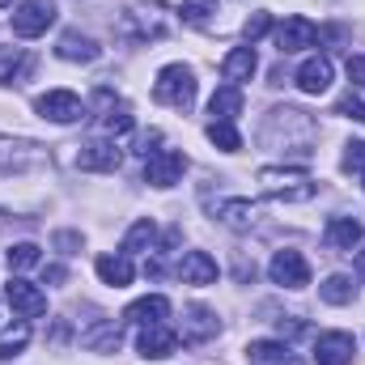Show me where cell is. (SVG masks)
I'll return each instance as SVG.
<instances>
[{"mask_svg":"<svg viewBox=\"0 0 365 365\" xmlns=\"http://www.w3.org/2000/svg\"><path fill=\"white\" fill-rule=\"evenodd\" d=\"M158 242V225L149 221V217H140L132 230H128V238H123V255L132 259V255H140V251H149Z\"/></svg>","mask_w":365,"mask_h":365,"instance_id":"obj_26","label":"cell"},{"mask_svg":"<svg viewBox=\"0 0 365 365\" xmlns=\"http://www.w3.org/2000/svg\"><path fill=\"white\" fill-rule=\"evenodd\" d=\"M179 331H182V344H204V340H212L221 331V323H217V314L208 306H187Z\"/></svg>","mask_w":365,"mask_h":365,"instance_id":"obj_10","label":"cell"},{"mask_svg":"<svg viewBox=\"0 0 365 365\" xmlns=\"http://www.w3.org/2000/svg\"><path fill=\"white\" fill-rule=\"evenodd\" d=\"M182 284H217V259L208 251H187L179 264Z\"/></svg>","mask_w":365,"mask_h":365,"instance_id":"obj_19","label":"cell"},{"mask_svg":"<svg viewBox=\"0 0 365 365\" xmlns=\"http://www.w3.org/2000/svg\"><path fill=\"white\" fill-rule=\"evenodd\" d=\"M187 170V153L179 149H158L149 162H145V182L149 187H175Z\"/></svg>","mask_w":365,"mask_h":365,"instance_id":"obj_5","label":"cell"},{"mask_svg":"<svg viewBox=\"0 0 365 365\" xmlns=\"http://www.w3.org/2000/svg\"><path fill=\"white\" fill-rule=\"evenodd\" d=\"M153 98H158L162 106L191 110V102H195V73H191V68H182V64H166V68L158 73Z\"/></svg>","mask_w":365,"mask_h":365,"instance_id":"obj_2","label":"cell"},{"mask_svg":"<svg viewBox=\"0 0 365 365\" xmlns=\"http://www.w3.org/2000/svg\"><path fill=\"white\" fill-rule=\"evenodd\" d=\"M357 276H361V280H365V247H361V251H357Z\"/></svg>","mask_w":365,"mask_h":365,"instance_id":"obj_39","label":"cell"},{"mask_svg":"<svg viewBox=\"0 0 365 365\" xmlns=\"http://www.w3.org/2000/svg\"><path fill=\"white\" fill-rule=\"evenodd\" d=\"M349 77L357 86H365V56H349Z\"/></svg>","mask_w":365,"mask_h":365,"instance_id":"obj_38","label":"cell"},{"mask_svg":"<svg viewBox=\"0 0 365 365\" xmlns=\"http://www.w3.org/2000/svg\"><path fill=\"white\" fill-rule=\"evenodd\" d=\"M297 90L302 93H327L331 90V60L327 56H310L297 68Z\"/></svg>","mask_w":365,"mask_h":365,"instance_id":"obj_16","label":"cell"},{"mask_svg":"<svg viewBox=\"0 0 365 365\" xmlns=\"http://www.w3.org/2000/svg\"><path fill=\"white\" fill-rule=\"evenodd\" d=\"M344 170H365V140H353V145H344V162H340Z\"/></svg>","mask_w":365,"mask_h":365,"instance_id":"obj_35","label":"cell"},{"mask_svg":"<svg viewBox=\"0 0 365 365\" xmlns=\"http://www.w3.org/2000/svg\"><path fill=\"white\" fill-rule=\"evenodd\" d=\"M259 182H264V191L272 200H289V204L314 200V191H319L306 170H276V166H268V170H259Z\"/></svg>","mask_w":365,"mask_h":365,"instance_id":"obj_3","label":"cell"},{"mask_svg":"<svg viewBox=\"0 0 365 365\" xmlns=\"http://www.w3.org/2000/svg\"><path fill=\"white\" fill-rule=\"evenodd\" d=\"M268 276H272V284H284V289H306L310 284V264L297 251H276L272 264H268Z\"/></svg>","mask_w":365,"mask_h":365,"instance_id":"obj_8","label":"cell"},{"mask_svg":"<svg viewBox=\"0 0 365 365\" xmlns=\"http://www.w3.org/2000/svg\"><path fill=\"white\" fill-rule=\"evenodd\" d=\"M353 293H357V284H353V276H327L323 284H319V297L327 302V306H349L353 302Z\"/></svg>","mask_w":365,"mask_h":365,"instance_id":"obj_27","label":"cell"},{"mask_svg":"<svg viewBox=\"0 0 365 365\" xmlns=\"http://www.w3.org/2000/svg\"><path fill=\"white\" fill-rule=\"evenodd\" d=\"M179 13H182V21H191V26H204L208 21V4L204 0H187Z\"/></svg>","mask_w":365,"mask_h":365,"instance_id":"obj_36","label":"cell"},{"mask_svg":"<svg viewBox=\"0 0 365 365\" xmlns=\"http://www.w3.org/2000/svg\"><path fill=\"white\" fill-rule=\"evenodd\" d=\"M255 217H259V212H255L251 200H225V204H217V221L230 225V230H251Z\"/></svg>","mask_w":365,"mask_h":365,"instance_id":"obj_23","label":"cell"},{"mask_svg":"<svg viewBox=\"0 0 365 365\" xmlns=\"http://www.w3.org/2000/svg\"><path fill=\"white\" fill-rule=\"evenodd\" d=\"M353 353H357V340L349 331H323L314 340V361L319 365H353Z\"/></svg>","mask_w":365,"mask_h":365,"instance_id":"obj_9","label":"cell"},{"mask_svg":"<svg viewBox=\"0 0 365 365\" xmlns=\"http://www.w3.org/2000/svg\"><path fill=\"white\" fill-rule=\"evenodd\" d=\"M119 162H123V153H119L110 140H90V145H81V153H77V166H81V170H119Z\"/></svg>","mask_w":365,"mask_h":365,"instance_id":"obj_18","label":"cell"},{"mask_svg":"<svg viewBox=\"0 0 365 365\" xmlns=\"http://www.w3.org/2000/svg\"><path fill=\"white\" fill-rule=\"evenodd\" d=\"M276 331L293 340V336H302V331H306V323H302V319H280V323H276Z\"/></svg>","mask_w":365,"mask_h":365,"instance_id":"obj_37","label":"cell"},{"mask_svg":"<svg viewBox=\"0 0 365 365\" xmlns=\"http://www.w3.org/2000/svg\"><path fill=\"white\" fill-rule=\"evenodd\" d=\"M51 21H56V0H26V4L13 13V34L38 38V34H47Z\"/></svg>","mask_w":365,"mask_h":365,"instance_id":"obj_4","label":"cell"},{"mask_svg":"<svg viewBox=\"0 0 365 365\" xmlns=\"http://www.w3.org/2000/svg\"><path fill=\"white\" fill-rule=\"evenodd\" d=\"M255 68H259V60H255V47H234L225 60H221V73H225V81H251L255 77Z\"/></svg>","mask_w":365,"mask_h":365,"instance_id":"obj_20","label":"cell"},{"mask_svg":"<svg viewBox=\"0 0 365 365\" xmlns=\"http://www.w3.org/2000/svg\"><path fill=\"white\" fill-rule=\"evenodd\" d=\"M4 297H9V306H13L21 319H34V314H43V310H47V297H43L30 280H21V276H9Z\"/></svg>","mask_w":365,"mask_h":365,"instance_id":"obj_11","label":"cell"},{"mask_svg":"<svg viewBox=\"0 0 365 365\" xmlns=\"http://www.w3.org/2000/svg\"><path fill=\"white\" fill-rule=\"evenodd\" d=\"M98 102L106 106V119H102V128H106L110 136H128V132L136 128V119H132V110H128L123 102H115V106H110V90H98Z\"/></svg>","mask_w":365,"mask_h":365,"instance_id":"obj_24","label":"cell"},{"mask_svg":"<svg viewBox=\"0 0 365 365\" xmlns=\"http://www.w3.org/2000/svg\"><path fill=\"white\" fill-rule=\"evenodd\" d=\"M123 319H128V323H136V327H149V323H166V319H170V302H166L162 293H149V297L132 302V306L123 310Z\"/></svg>","mask_w":365,"mask_h":365,"instance_id":"obj_15","label":"cell"},{"mask_svg":"<svg viewBox=\"0 0 365 365\" xmlns=\"http://www.w3.org/2000/svg\"><path fill=\"white\" fill-rule=\"evenodd\" d=\"M276 365H302V361H297V357H289V353H284V357H280V361H276Z\"/></svg>","mask_w":365,"mask_h":365,"instance_id":"obj_40","label":"cell"},{"mask_svg":"<svg viewBox=\"0 0 365 365\" xmlns=\"http://www.w3.org/2000/svg\"><path fill=\"white\" fill-rule=\"evenodd\" d=\"M4 259H9V272H30L43 255H38V247H34V242H13Z\"/></svg>","mask_w":365,"mask_h":365,"instance_id":"obj_31","label":"cell"},{"mask_svg":"<svg viewBox=\"0 0 365 365\" xmlns=\"http://www.w3.org/2000/svg\"><path fill=\"white\" fill-rule=\"evenodd\" d=\"M140 357H149V361H166L170 353H175V344H179V336L166 327V323H149V327H140Z\"/></svg>","mask_w":365,"mask_h":365,"instance_id":"obj_12","label":"cell"},{"mask_svg":"<svg viewBox=\"0 0 365 365\" xmlns=\"http://www.w3.org/2000/svg\"><path fill=\"white\" fill-rule=\"evenodd\" d=\"M26 344H30V323H13V327H4V331H0V361L17 357Z\"/></svg>","mask_w":365,"mask_h":365,"instance_id":"obj_29","label":"cell"},{"mask_svg":"<svg viewBox=\"0 0 365 365\" xmlns=\"http://www.w3.org/2000/svg\"><path fill=\"white\" fill-rule=\"evenodd\" d=\"M166 4L149 0V4H132L123 17H119V34L132 38V43H149V38H162L166 34Z\"/></svg>","mask_w":365,"mask_h":365,"instance_id":"obj_1","label":"cell"},{"mask_svg":"<svg viewBox=\"0 0 365 365\" xmlns=\"http://www.w3.org/2000/svg\"><path fill=\"white\" fill-rule=\"evenodd\" d=\"M119 340H123L119 323H98V327L86 331V349H90V353H115V349H119Z\"/></svg>","mask_w":365,"mask_h":365,"instance_id":"obj_28","label":"cell"},{"mask_svg":"<svg viewBox=\"0 0 365 365\" xmlns=\"http://www.w3.org/2000/svg\"><path fill=\"white\" fill-rule=\"evenodd\" d=\"M0 4H13V0H0Z\"/></svg>","mask_w":365,"mask_h":365,"instance_id":"obj_41","label":"cell"},{"mask_svg":"<svg viewBox=\"0 0 365 365\" xmlns=\"http://www.w3.org/2000/svg\"><path fill=\"white\" fill-rule=\"evenodd\" d=\"M34 162H43L38 145H30V140H13V136H0V170H26V166H34Z\"/></svg>","mask_w":365,"mask_h":365,"instance_id":"obj_17","label":"cell"},{"mask_svg":"<svg viewBox=\"0 0 365 365\" xmlns=\"http://www.w3.org/2000/svg\"><path fill=\"white\" fill-rule=\"evenodd\" d=\"M34 68V56L30 51H13V56H0V86H21Z\"/></svg>","mask_w":365,"mask_h":365,"instance_id":"obj_25","label":"cell"},{"mask_svg":"<svg viewBox=\"0 0 365 365\" xmlns=\"http://www.w3.org/2000/svg\"><path fill=\"white\" fill-rule=\"evenodd\" d=\"M336 115H349V119L365 123V98L361 93H344V98L336 102Z\"/></svg>","mask_w":365,"mask_h":365,"instance_id":"obj_34","label":"cell"},{"mask_svg":"<svg viewBox=\"0 0 365 365\" xmlns=\"http://www.w3.org/2000/svg\"><path fill=\"white\" fill-rule=\"evenodd\" d=\"M323 238H327L331 251H357L361 238H365V225L357 221V217H331L327 230H323Z\"/></svg>","mask_w":365,"mask_h":365,"instance_id":"obj_13","label":"cell"},{"mask_svg":"<svg viewBox=\"0 0 365 365\" xmlns=\"http://www.w3.org/2000/svg\"><path fill=\"white\" fill-rule=\"evenodd\" d=\"M208 115L217 123H234L242 115V90L238 86H221V90L212 93V102H208Z\"/></svg>","mask_w":365,"mask_h":365,"instance_id":"obj_22","label":"cell"},{"mask_svg":"<svg viewBox=\"0 0 365 365\" xmlns=\"http://www.w3.org/2000/svg\"><path fill=\"white\" fill-rule=\"evenodd\" d=\"M272 30V13H251L247 21H242V34H247V43H255V38H264Z\"/></svg>","mask_w":365,"mask_h":365,"instance_id":"obj_33","label":"cell"},{"mask_svg":"<svg viewBox=\"0 0 365 365\" xmlns=\"http://www.w3.org/2000/svg\"><path fill=\"white\" fill-rule=\"evenodd\" d=\"M34 106H38V115H43V119H51V123H77V119L86 115L81 98H77L73 90H47Z\"/></svg>","mask_w":365,"mask_h":365,"instance_id":"obj_7","label":"cell"},{"mask_svg":"<svg viewBox=\"0 0 365 365\" xmlns=\"http://www.w3.org/2000/svg\"><path fill=\"white\" fill-rule=\"evenodd\" d=\"M208 140H212L221 153H238V149H242V136H238L234 123H217V119H212V123H208Z\"/></svg>","mask_w":365,"mask_h":365,"instance_id":"obj_30","label":"cell"},{"mask_svg":"<svg viewBox=\"0 0 365 365\" xmlns=\"http://www.w3.org/2000/svg\"><path fill=\"white\" fill-rule=\"evenodd\" d=\"M319 43V26L310 17H284V26H276V47L280 56H293V51H306Z\"/></svg>","mask_w":365,"mask_h":365,"instance_id":"obj_6","label":"cell"},{"mask_svg":"<svg viewBox=\"0 0 365 365\" xmlns=\"http://www.w3.org/2000/svg\"><path fill=\"white\" fill-rule=\"evenodd\" d=\"M289 349L280 344V340H251L247 344V361H255V365H268V361H280Z\"/></svg>","mask_w":365,"mask_h":365,"instance_id":"obj_32","label":"cell"},{"mask_svg":"<svg viewBox=\"0 0 365 365\" xmlns=\"http://www.w3.org/2000/svg\"><path fill=\"white\" fill-rule=\"evenodd\" d=\"M56 56H60V60H68V64H93V60L102 56V47L93 43L90 34H77V30H68V34H60V43H56Z\"/></svg>","mask_w":365,"mask_h":365,"instance_id":"obj_14","label":"cell"},{"mask_svg":"<svg viewBox=\"0 0 365 365\" xmlns=\"http://www.w3.org/2000/svg\"><path fill=\"white\" fill-rule=\"evenodd\" d=\"M98 276H102V284H110V289H128L132 284V259L119 251V255H98Z\"/></svg>","mask_w":365,"mask_h":365,"instance_id":"obj_21","label":"cell"}]
</instances>
